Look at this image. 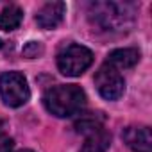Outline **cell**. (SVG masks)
<instances>
[{
	"mask_svg": "<svg viewBox=\"0 0 152 152\" xmlns=\"http://www.w3.org/2000/svg\"><path fill=\"white\" fill-rule=\"evenodd\" d=\"M140 56L141 54L138 48H116V50L109 52L106 63L120 72L122 68H132L140 61Z\"/></svg>",
	"mask_w": 152,
	"mask_h": 152,
	"instance_id": "cell-8",
	"label": "cell"
},
{
	"mask_svg": "<svg viewBox=\"0 0 152 152\" xmlns=\"http://www.w3.org/2000/svg\"><path fill=\"white\" fill-rule=\"evenodd\" d=\"M0 48H2V41H0Z\"/></svg>",
	"mask_w": 152,
	"mask_h": 152,
	"instance_id": "cell-15",
	"label": "cell"
},
{
	"mask_svg": "<svg viewBox=\"0 0 152 152\" xmlns=\"http://www.w3.org/2000/svg\"><path fill=\"white\" fill-rule=\"evenodd\" d=\"M93 63V52L79 43H68L57 54V68L66 77H79Z\"/></svg>",
	"mask_w": 152,
	"mask_h": 152,
	"instance_id": "cell-3",
	"label": "cell"
},
{
	"mask_svg": "<svg viewBox=\"0 0 152 152\" xmlns=\"http://www.w3.org/2000/svg\"><path fill=\"white\" fill-rule=\"evenodd\" d=\"M95 86H97V91L100 93V97L106 100H118L125 91V81L122 77V73L107 63H104L97 70Z\"/></svg>",
	"mask_w": 152,
	"mask_h": 152,
	"instance_id": "cell-5",
	"label": "cell"
},
{
	"mask_svg": "<svg viewBox=\"0 0 152 152\" xmlns=\"http://www.w3.org/2000/svg\"><path fill=\"white\" fill-rule=\"evenodd\" d=\"M109 145H111V134L106 129H99L86 136L81 152H107Z\"/></svg>",
	"mask_w": 152,
	"mask_h": 152,
	"instance_id": "cell-9",
	"label": "cell"
},
{
	"mask_svg": "<svg viewBox=\"0 0 152 152\" xmlns=\"http://www.w3.org/2000/svg\"><path fill=\"white\" fill-rule=\"evenodd\" d=\"M64 2H48L36 13V23L41 29H56L64 16Z\"/></svg>",
	"mask_w": 152,
	"mask_h": 152,
	"instance_id": "cell-7",
	"label": "cell"
},
{
	"mask_svg": "<svg viewBox=\"0 0 152 152\" xmlns=\"http://www.w3.org/2000/svg\"><path fill=\"white\" fill-rule=\"evenodd\" d=\"M0 99L9 107H20L31 99L29 83L20 72H6L0 75Z\"/></svg>",
	"mask_w": 152,
	"mask_h": 152,
	"instance_id": "cell-4",
	"label": "cell"
},
{
	"mask_svg": "<svg viewBox=\"0 0 152 152\" xmlns=\"http://www.w3.org/2000/svg\"><path fill=\"white\" fill-rule=\"evenodd\" d=\"M88 18L100 31L127 32L136 22V6L129 2H93Z\"/></svg>",
	"mask_w": 152,
	"mask_h": 152,
	"instance_id": "cell-1",
	"label": "cell"
},
{
	"mask_svg": "<svg viewBox=\"0 0 152 152\" xmlns=\"http://www.w3.org/2000/svg\"><path fill=\"white\" fill-rule=\"evenodd\" d=\"M99 129H104V116L102 113H84L75 120V131L83 134H91Z\"/></svg>",
	"mask_w": 152,
	"mask_h": 152,
	"instance_id": "cell-10",
	"label": "cell"
},
{
	"mask_svg": "<svg viewBox=\"0 0 152 152\" xmlns=\"http://www.w3.org/2000/svg\"><path fill=\"white\" fill-rule=\"evenodd\" d=\"M22 20H23V11L15 4H9L0 11V29L6 32L15 31L22 23Z\"/></svg>",
	"mask_w": 152,
	"mask_h": 152,
	"instance_id": "cell-11",
	"label": "cell"
},
{
	"mask_svg": "<svg viewBox=\"0 0 152 152\" xmlns=\"http://www.w3.org/2000/svg\"><path fill=\"white\" fill-rule=\"evenodd\" d=\"M23 56L25 57H29V59H34V57H38V56H41L43 54V45L39 43V41H29L25 47H23Z\"/></svg>",
	"mask_w": 152,
	"mask_h": 152,
	"instance_id": "cell-12",
	"label": "cell"
},
{
	"mask_svg": "<svg viewBox=\"0 0 152 152\" xmlns=\"http://www.w3.org/2000/svg\"><path fill=\"white\" fill-rule=\"evenodd\" d=\"M124 143L134 152H152V136L147 125H129L122 131Z\"/></svg>",
	"mask_w": 152,
	"mask_h": 152,
	"instance_id": "cell-6",
	"label": "cell"
},
{
	"mask_svg": "<svg viewBox=\"0 0 152 152\" xmlns=\"http://www.w3.org/2000/svg\"><path fill=\"white\" fill-rule=\"evenodd\" d=\"M43 104L50 115L57 118H68L83 111L86 104V93L77 84H57L47 90Z\"/></svg>",
	"mask_w": 152,
	"mask_h": 152,
	"instance_id": "cell-2",
	"label": "cell"
},
{
	"mask_svg": "<svg viewBox=\"0 0 152 152\" xmlns=\"http://www.w3.org/2000/svg\"><path fill=\"white\" fill-rule=\"evenodd\" d=\"M18 152H34V150H29V148H22V150H18Z\"/></svg>",
	"mask_w": 152,
	"mask_h": 152,
	"instance_id": "cell-14",
	"label": "cell"
},
{
	"mask_svg": "<svg viewBox=\"0 0 152 152\" xmlns=\"http://www.w3.org/2000/svg\"><path fill=\"white\" fill-rule=\"evenodd\" d=\"M13 147H15L13 138L0 132V152H13Z\"/></svg>",
	"mask_w": 152,
	"mask_h": 152,
	"instance_id": "cell-13",
	"label": "cell"
}]
</instances>
